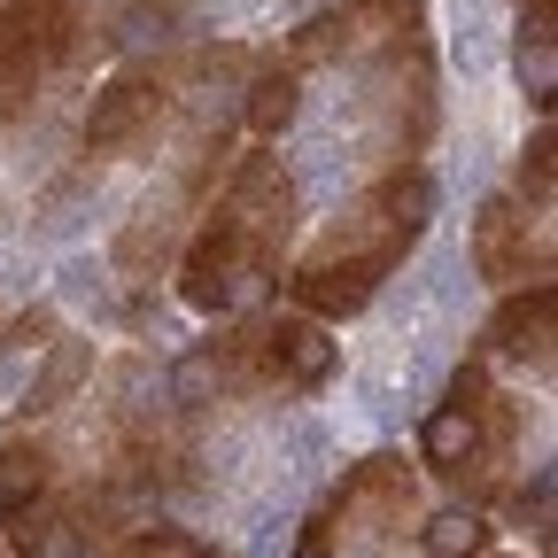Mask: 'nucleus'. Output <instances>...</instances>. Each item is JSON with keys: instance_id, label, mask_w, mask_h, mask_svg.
I'll return each instance as SVG.
<instances>
[{"instance_id": "obj_1", "label": "nucleus", "mask_w": 558, "mask_h": 558, "mask_svg": "<svg viewBox=\"0 0 558 558\" xmlns=\"http://www.w3.org/2000/svg\"><path fill=\"white\" fill-rule=\"evenodd\" d=\"M427 218H435V179L418 163H396L349 209H333V226L303 248L295 271H279V288H288V303L303 318H318V326L357 318L388 288V271L427 241Z\"/></svg>"}, {"instance_id": "obj_2", "label": "nucleus", "mask_w": 558, "mask_h": 558, "mask_svg": "<svg viewBox=\"0 0 558 558\" xmlns=\"http://www.w3.org/2000/svg\"><path fill=\"white\" fill-rule=\"evenodd\" d=\"M288 241H295V179L279 156H241L226 194L202 209L194 241L179 248V295L194 311H241L256 303L279 264H288Z\"/></svg>"}, {"instance_id": "obj_3", "label": "nucleus", "mask_w": 558, "mask_h": 558, "mask_svg": "<svg viewBox=\"0 0 558 558\" xmlns=\"http://www.w3.org/2000/svg\"><path fill=\"white\" fill-rule=\"evenodd\" d=\"M333 380V341L318 318L279 311V318H248L233 333H209L202 349L179 357V403L226 396V388H279V396H311Z\"/></svg>"}, {"instance_id": "obj_4", "label": "nucleus", "mask_w": 558, "mask_h": 558, "mask_svg": "<svg viewBox=\"0 0 558 558\" xmlns=\"http://www.w3.org/2000/svg\"><path fill=\"white\" fill-rule=\"evenodd\" d=\"M512 442H520L512 396L488 380L481 357H465L450 396L427 411V427H418V465L442 473V481H465L473 497H488V488L505 481V465H512Z\"/></svg>"}, {"instance_id": "obj_5", "label": "nucleus", "mask_w": 558, "mask_h": 558, "mask_svg": "<svg viewBox=\"0 0 558 558\" xmlns=\"http://www.w3.org/2000/svg\"><path fill=\"white\" fill-rule=\"evenodd\" d=\"M288 62H427V0H341L303 24Z\"/></svg>"}, {"instance_id": "obj_6", "label": "nucleus", "mask_w": 558, "mask_h": 558, "mask_svg": "<svg viewBox=\"0 0 558 558\" xmlns=\"http://www.w3.org/2000/svg\"><path fill=\"white\" fill-rule=\"evenodd\" d=\"M473 264H481V279H497V288H535V279H550V226H543V209L520 202V194L481 202Z\"/></svg>"}, {"instance_id": "obj_7", "label": "nucleus", "mask_w": 558, "mask_h": 558, "mask_svg": "<svg viewBox=\"0 0 558 558\" xmlns=\"http://www.w3.org/2000/svg\"><path fill=\"white\" fill-rule=\"evenodd\" d=\"M163 109H171V78H163V70H117V78L94 94V109H86V156L140 148V140L163 124Z\"/></svg>"}, {"instance_id": "obj_8", "label": "nucleus", "mask_w": 558, "mask_h": 558, "mask_svg": "<svg viewBox=\"0 0 558 558\" xmlns=\"http://www.w3.org/2000/svg\"><path fill=\"white\" fill-rule=\"evenodd\" d=\"M209 179H218V148L186 156L163 202H140V209H132V226L117 233V264H124V271H148V264H163V256H171V233H179V218H186V209H202Z\"/></svg>"}, {"instance_id": "obj_9", "label": "nucleus", "mask_w": 558, "mask_h": 558, "mask_svg": "<svg viewBox=\"0 0 558 558\" xmlns=\"http://www.w3.org/2000/svg\"><path fill=\"white\" fill-rule=\"evenodd\" d=\"M550 333H558V288H550V279H535V288H512V295L497 303V318L481 326L488 357H527L535 373L550 365Z\"/></svg>"}, {"instance_id": "obj_10", "label": "nucleus", "mask_w": 558, "mask_h": 558, "mask_svg": "<svg viewBox=\"0 0 558 558\" xmlns=\"http://www.w3.org/2000/svg\"><path fill=\"white\" fill-rule=\"evenodd\" d=\"M318 512H326V520H365V512H373V520H403V512H411V465H403L396 450H373Z\"/></svg>"}, {"instance_id": "obj_11", "label": "nucleus", "mask_w": 558, "mask_h": 558, "mask_svg": "<svg viewBox=\"0 0 558 558\" xmlns=\"http://www.w3.org/2000/svg\"><path fill=\"white\" fill-rule=\"evenodd\" d=\"M54 488V450L39 442V435H24V442H0V520H16V512H32L39 497Z\"/></svg>"}, {"instance_id": "obj_12", "label": "nucleus", "mask_w": 558, "mask_h": 558, "mask_svg": "<svg viewBox=\"0 0 558 558\" xmlns=\"http://www.w3.org/2000/svg\"><path fill=\"white\" fill-rule=\"evenodd\" d=\"M295 101H303V62H288V54H271L256 78H248V132H288L295 124Z\"/></svg>"}, {"instance_id": "obj_13", "label": "nucleus", "mask_w": 558, "mask_h": 558, "mask_svg": "<svg viewBox=\"0 0 558 558\" xmlns=\"http://www.w3.org/2000/svg\"><path fill=\"white\" fill-rule=\"evenodd\" d=\"M86 365H94V341H62L54 357H47V373H39V380L24 388V411H54V403H62L70 388L86 380Z\"/></svg>"}, {"instance_id": "obj_14", "label": "nucleus", "mask_w": 558, "mask_h": 558, "mask_svg": "<svg viewBox=\"0 0 558 558\" xmlns=\"http://www.w3.org/2000/svg\"><path fill=\"white\" fill-rule=\"evenodd\" d=\"M488 512H473V505H458V512H442V520H427V558H481L488 550Z\"/></svg>"}, {"instance_id": "obj_15", "label": "nucleus", "mask_w": 558, "mask_h": 558, "mask_svg": "<svg viewBox=\"0 0 558 558\" xmlns=\"http://www.w3.org/2000/svg\"><path fill=\"white\" fill-rule=\"evenodd\" d=\"M550 179H558V140H550V124L520 148V171H512V194L520 202H535V209H550Z\"/></svg>"}, {"instance_id": "obj_16", "label": "nucleus", "mask_w": 558, "mask_h": 558, "mask_svg": "<svg viewBox=\"0 0 558 558\" xmlns=\"http://www.w3.org/2000/svg\"><path fill=\"white\" fill-rule=\"evenodd\" d=\"M117 558H233V550L202 543V535H186V527H140L132 543H117Z\"/></svg>"}]
</instances>
